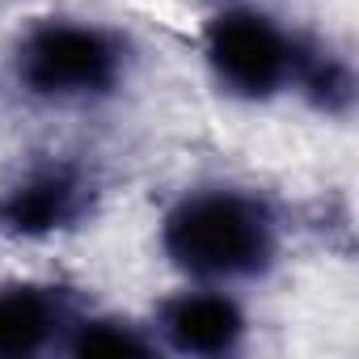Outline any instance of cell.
Segmentation results:
<instances>
[{
    "mask_svg": "<svg viewBox=\"0 0 359 359\" xmlns=\"http://www.w3.org/2000/svg\"><path fill=\"white\" fill-rule=\"evenodd\" d=\"M169 262L195 283H241L271 266L279 229L262 199L229 187L191 191L161 224Z\"/></svg>",
    "mask_w": 359,
    "mask_h": 359,
    "instance_id": "obj_1",
    "label": "cell"
},
{
    "mask_svg": "<svg viewBox=\"0 0 359 359\" xmlns=\"http://www.w3.org/2000/svg\"><path fill=\"white\" fill-rule=\"evenodd\" d=\"M127 72V47L97 22H43L18 47V81L47 102L106 97Z\"/></svg>",
    "mask_w": 359,
    "mask_h": 359,
    "instance_id": "obj_2",
    "label": "cell"
},
{
    "mask_svg": "<svg viewBox=\"0 0 359 359\" xmlns=\"http://www.w3.org/2000/svg\"><path fill=\"white\" fill-rule=\"evenodd\" d=\"M203 60L212 76L237 97H275L300 81L304 55L296 39L262 9H224L203 30Z\"/></svg>",
    "mask_w": 359,
    "mask_h": 359,
    "instance_id": "obj_3",
    "label": "cell"
},
{
    "mask_svg": "<svg viewBox=\"0 0 359 359\" xmlns=\"http://www.w3.org/2000/svg\"><path fill=\"white\" fill-rule=\"evenodd\" d=\"M89 208V187L72 165H30L22 177L0 191V233L9 237H51L81 220Z\"/></svg>",
    "mask_w": 359,
    "mask_h": 359,
    "instance_id": "obj_4",
    "label": "cell"
},
{
    "mask_svg": "<svg viewBox=\"0 0 359 359\" xmlns=\"http://www.w3.org/2000/svg\"><path fill=\"white\" fill-rule=\"evenodd\" d=\"M156 334L169 351L182 355H229L245 338V313L229 287L195 283L161 309Z\"/></svg>",
    "mask_w": 359,
    "mask_h": 359,
    "instance_id": "obj_5",
    "label": "cell"
},
{
    "mask_svg": "<svg viewBox=\"0 0 359 359\" xmlns=\"http://www.w3.org/2000/svg\"><path fill=\"white\" fill-rule=\"evenodd\" d=\"M68 321L60 296L47 287H0V355H39L68 330Z\"/></svg>",
    "mask_w": 359,
    "mask_h": 359,
    "instance_id": "obj_6",
    "label": "cell"
},
{
    "mask_svg": "<svg viewBox=\"0 0 359 359\" xmlns=\"http://www.w3.org/2000/svg\"><path fill=\"white\" fill-rule=\"evenodd\" d=\"M68 351L76 355H106V359H123V355H152L161 342L156 334H144L131 321L118 317H81L68 321Z\"/></svg>",
    "mask_w": 359,
    "mask_h": 359,
    "instance_id": "obj_7",
    "label": "cell"
}]
</instances>
